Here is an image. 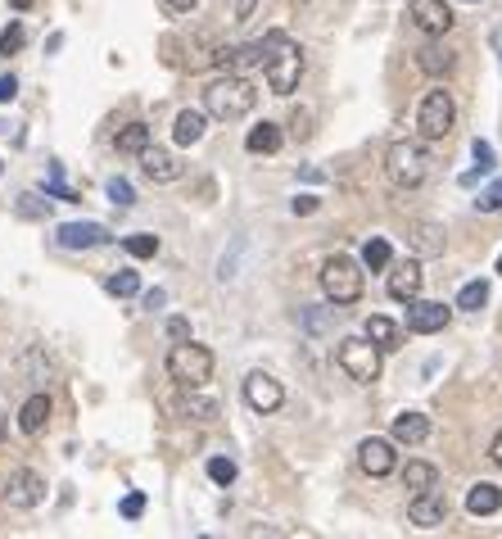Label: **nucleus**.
<instances>
[{"instance_id": "obj_37", "label": "nucleus", "mask_w": 502, "mask_h": 539, "mask_svg": "<svg viewBox=\"0 0 502 539\" xmlns=\"http://www.w3.org/2000/svg\"><path fill=\"white\" fill-rule=\"evenodd\" d=\"M209 480L213 485H231L236 480V462L231 458H209Z\"/></svg>"}, {"instance_id": "obj_23", "label": "nucleus", "mask_w": 502, "mask_h": 539, "mask_svg": "<svg viewBox=\"0 0 502 539\" xmlns=\"http://www.w3.org/2000/svg\"><path fill=\"white\" fill-rule=\"evenodd\" d=\"M412 249H416L421 258L443 254V227H439V222H416V227H412Z\"/></svg>"}, {"instance_id": "obj_4", "label": "nucleus", "mask_w": 502, "mask_h": 539, "mask_svg": "<svg viewBox=\"0 0 502 539\" xmlns=\"http://www.w3.org/2000/svg\"><path fill=\"white\" fill-rule=\"evenodd\" d=\"M168 376L181 386V390H200L213 381V349L209 345H195V340H177L172 354H168Z\"/></svg>"}, {"instance_id": "obj_3", "label": "nucleus", "mask_w": 502, "mask_h": 539, "mask_svg": "<svg viewBox=\"0 0 502 539\" xmlns=\"http://www.w3.org/2000/svg\"><path fill=\"white\" fill-rule=\"evenodd\" d=\"M385 177L398 186V191H416L425 177H430V154L421 141H394L385 150Z\"/></svg>"}, {"instance_id": "obj_5", "label": "nucleus", "mask_w": 502, "mask_h": 539, "mask_svg": "<svg viewBox=\"0 0 502 539\" xmlns=\"http://www.w3.org/2000/svg\"><path fill=\"white\" fill-rule=\"evenodd\" d=\"M317 277H321V295H326L335 309L362 300V267H358L349 254H330V258L321 263Z\"/></svg>"}, {"instance_id": "obj_52", "label": "nucleus", "mask_w": 502, "mask_h": 539, "mask_svg": "<svg viewBox=\"0 0 502 539\" xmlns=\"http://www.w3.org/2000/svg\"><path fill=\"white\" fill-rule=\"evenodd\" d=\"M466 5H475V0H466Z\"/></svg>"}, {"instance_id": "obj_10", "label": "nucleus", "mask_w": 502, "mask_h": 539, "mask_svg": "<svg viewBox=\"0 0 502 539\" xmlns=\"http://www.w3.org/2000/svg\"><path fill=\"white\" fill-rule=\"evenodd\" d=\"M245 404L254 413H276L285 404V386L272 376V372H249L245 376Z\"/></svg>"}, {"instance_id": "obj_44", "label": "nucleus", "mask_w": 502, "mask_h": 539, "mask_svg": "<svg viewBox=\"0 0 502 539\" xmlns=\"http://www.w3.org/2000/svg\"><path fill=\"white\" fill-rule=\"evenodd\" d=\"M317 204H321L317 195H299V200H294V213H317Z\"/></svg>"}, {"instance_id": "obj_15", "label": "nucleus", "mask_w": 502, "mask_h": 539, "mask_svg": "<svg viewBox=\"0 0 502 539\" xmlns=\"http://www.w3.org/2000/svg\"><path fill=\"white\" fill-rule=\"evenodd\" d=\"M267 60V42H249V46H222L218 55H213V64L222 69V73H245V69H254V64H263Z\"/></svg>"}, {"instance_id": "obj_20", "label": "nucleus", "mask_w": 502, "mask_h": 539, "mask_svg": "<svg viewBox=\"0 0 502 539\" xmlns=\"http://www.w3.org/2000/svg\"><path fill=\"white\" fill-rule=\"evenodd\" d=\"M497 507H502V489H497L493 480L470 485V494H466V512H470V516H493Z\"/></svg>"}, {"instance_id": "obj_21", "label": "nucleus", "mask_w": 502, "mask_h": 539, "mask_svg": "<svg viewBox=\"0 0 502 539\" xmlns=\"http://www.w3.org/2000/svg\"><path fill=\"white\" fill-rule=\"evenodd\" d=\"M204 127H209V118H204L200 109H181L177 123H172V141H177V145H200V141H204Z\"/></svg>"}, {"instance_id": "obj_27", "label": "nucleus", "mask_w": 502, "mask_h": 539, "mask_svg": "<svg viewBox=\"0 0 502 539\" xmlns=\"http://www.w3.org/2000/svg\"><path fill=\"white\" fill-rule=\"evenodd\" d=\"M416 69L430 73V78H439V73L452 69V51H443V46H425V51H416Z\"/></svg>"}, {"instance_id": "obj_39", "label": "nucleus", "mask_w": 502, "mask_h": 539, "mask_svg": "<svg viewBox=\"0 0 502 539\" xmlns=\"http://www.w3.org/2000/svg\"><path fill=\"white\" fill-rule=\"evenodd\" d=\"M51 204H42V195H19V213L23 218H46Z\"/></svg>"}, {"instance_id": "obj_32", "label": "nucleus", "mask_w": 502, "mask_h": 539, "mask_svg": "<svg viewBox=\"0 0 502 539\" xmlns=\"http://www.w3.org/2000/svg\"><path fill=\"white\" fill-rule=\"evenodd\" d=\"M181 417H191V422H213V417H218V404H213V399H200V395L191 390V395L181 399Z\"/></svg>"}, {"instance_id": "obj_6", "label": "nucleus", "mask_w": 502, "mask_h": 539, "mask_svg": "<svg viewBox=\"0 0 502 539\" xmlns=\"http://www.w3.org/2000/svg\"><path fill=\"white\" fill-rule=\"evenodd\" d=\"M335 363H339V367H344L358 386L380 381V345H376L371 336H349V340H339Z\"/></svg>"}, {"instance_id": "obj_41", "label": "nucleus", "mask_w": 502, "mask_h": 539, "mask_svg": "<svg viewBox=\"0 0 502 539\" xmlns=\"http://www.w3.org/2000/svg\"><path fill=\"white\" fill-rule=\"evenodd\" d=\"M308 123H312V114H308V109H294L290 127H294V136H299V141H308V136H312V127H308Z\"/></svg>"}, {"instance_id": "obj_26", "label": "nucleus", "mask_w": 502, "mask_h": 539, "mask_svg": "<svg viewBox=\"0 0 502 539\" xmlns=\"http://www.w3.org/2000/svg\"><path fill=\"white\" fill-rule=\"evenodd\" d=\"M362 331H367L380 349H398V336H403V331H398V322H389V318H380V313H371Z\"/></svg>"}, {"instance_id": "obj_38", "label": "nucleus", "mask_w": 502, "mask_h": 539, "mask_svg": "<svg viewBox=\"0 0 502 539\" xmlns=\"http://www.w3.org/2000/svg\"><path fill=\"white\" fill-rule=\"evenodd\" d=\"M475 209H479V213H502V177H497V181H493L488 191H479Z\"/></svg>"}, {"instance_id": "obj_13", "label": "nucleus", "mask_w": 502, "mask_h": 539, "mask_svg": "<svg viewBox=\"0 0 502 539\" xmlns=\"http://www.w3.org/2000/svg\"><path fill=\"white\" fill-rule=\"evenodd\" d=\"M358 467L367 471V476H389L394 467H398V453H394V440H380V435H371V440H362L358 444Z\"/></svg>"}, {"instance_id": "obj_50", "label": "nucleus", "mask_w": 502, "mask_h": 539, "mask_svg": "<svg viewBox=\"0 0 502 539\" xmlns=\"http://www.w3.org/2000/svg\"><path fill=\"white\" fill-rule=\"evenodd\" d=\"M497 277H502V254H497Z\"/></svg>"}, {"instance_id": "obj_46", "label": "nucleus", "mask_w": 502, "mask_h": 539, "mask_svg": "<svg viewBox=\"0 0 502 539\" xmlns=\"http://www.w3.org/2000/svg\"><path fill=\"white\" fill-rule=\"evenodd\" d=\"M254 5H258V0H236V23H240V19H249V14H254Z\"/></svg>"}, {"instance_id": "obj_31", "label": "nucleus", "mask_w": 502, "mask_h": 539, "mask_svg": "<svg viewBox=\"0 0 502 539\" xmlns=\"http://www.w3.org/2000/svg\"><path fill=\"white\" fill-rule=\"evenodd\" d=\"M484 304H488V282H466V286H461V295H457V309L479 313Z\"/></svg>"}, {"instance_id": "obj_35", "label": "nucleus", "mask_w": 502, "mask_h": 539, "mask_svg": "<svg viewBox=\"0 0 502 539\" xmlns=\"http://www.w3.org/2000/svg\"><path fill=\"white\" fill-rule=\"evenodd\" d=\"M28 46V28L14 19V23H5V33H0V55H19Z\"/></svg>"}, {"instance_id": "obj_29", "label": "nucleus", "mask_w": 502, "mask_h": 539, "mask_svg": "<svg viewBox=\"0 0 502 539\" xmlns=\"http://www.w3.org/2000/svg\"><path fill=\"white\" fill-rule=\"evenodd\" d=\"M362 263L371 267V273H385V267H389V240H385V236H371V240L362 245Z\"/></svg>"}, {"instance_id": "obj_43", "label": "nucleus", "mask_w": 502, "mask_h": 539, "mask_svg": "<svg viewBox=\"0 0 502 539\" xmlns=\"http://www.w3.org/2000/svg\"><path fill=\"white\" fill-rule=\"evenodd\" d=\"M168 340H191V322L186 318H168Z\"/></svg>"}, {"instance_id": "obj_7", "label": "nucleus", "mask_w": 502, "mask_h": 539, "mask_svg": "<svg viewBox=\"0 0 502 539\" xmlns=\"http://www.w3.org/2000/svg\"><path fill=\"white\" fill-rule=\"evenodd\" d=\"M452 123H457V100H452V91H443V87L425 91V100H421V109H416V132H421L425 141H443V136L452 132Z\"/></svg>"}, {"instance_id": "obj_8", "label": "nucleus", "mask_w": 502, "mask_h": 539, "mask_svg": "<svg viewBox=\"0 0 502 539\" xmlns=\"http://www.w3.org/2000/svg\"><path fill=\"white\" fill-rule=\"evenodd\" d=\"M42 498H46V476H42V471H33V467L10 471V480H5V503H10V507L33 512Z\"/></svg>"}, {"instance_id": "obj_2", "label": "nucleus", "mask_w": 502, "mask_h": 539, "mask_svg": "<svg viewBox=\"0 0 502 539\" xmlns=\"http://www.w3.org/2000/svg\"><path fill=\"white\" fill-rule=\"evenodd\" d=\"M267 60H263V73H267V87L272 96H294L299 82H303V51L285 37V33H267Z\"/></svg>"}, {"instance_id": "obj_45", "label": "nucleus", "mask_w": 502, "mask_h": 539, "mask_svg": "<svg viewBox=\"0 0 502 539\" xmlns=\"http://www.w3.org/2000/svg\"><path fill=\"white\" fill-rule=\"evenodd\" d=\"M163 5H168L172 14H191V10L200 5V0H163Z\"/></svg>"}, {"instance_id": "obj_51", "label": "nucleus", "mask_w": 502, "mask_h": 539, "mask_svg": "<svg viewBox=\"0 0 502 539\" xmlns=\"http://www.w3.org/2000/svg\"><path fill=\"white\" fill-rule=\"evenodd\" d=\"M0 172H5V163H0Z\"/></svg>"}, {"instance_id": "obj_40", "label": "nucleus", "mask_w": 502, "mask_h": 539, "mask_svg": "<svg viewBox=\"0 0 502 539\" xmlns=\"http://www.w3.org/2000/svg\"><path fill=\"white\" fill-rule=\"evenodd\" d=\"M141 512H145V494H141V489H132V494L123 498V516H127V521H136Z\"/></svg>"}, {"instance_id": "obj_24", "label": "nucleus", "mask_w": 502, "mask_h": 539, "mask_svg": "<svg viewBox=\"0 0 502 539\" xmlns=\"http://www.w3.org/2000/svg\"><path fill=\"white\" fill-rule=\"evenodd\" d=\"M403 485H407L412 494H421V489H434V485H439V471H434V462H421V458H416V462H407V467H403Z\"/></svg>"}, {"instance_id": "obj_16", "label": "nucleus", "mask_w": 502, "mask_h": 539, "mask_svg": "<svg viewBox=\"0 0 502 539\" xmlns=\"http://www.w3.org/2000/svg\"><path fill=\"white\" fill-rule=\"evenodd\" d=\"M141 168H145V177H150L154 186H168V181H177V177H181L177 154H172V150H163V145H145V150H141Z\"/></svg>"}, {"instance_id": "obj_11", "label": "nucleus", "mask_w": 502, "mask_h": 539, "mask_svg": "<svg viewBox=\"0 0 502 539\" xmlns=\"http://www.w3.org/2000/svg\"><path fill=\"white\" fill-rule=\"evenodd\" d=\"M452 322V309L439 304V300H412L407 304V331L412 336H434Z\"/></svg>"}, {"instance_id": "obj_30", "label": "nucleus", "mask_w": 502, "mask_h": 539, "mask_svg": "<svg viewBox=\"0 0 502 539\" xmlns=\"http://www.w3.org/2000/svg\"><path fill=\"white\" fill-rule=\"evenodd\" d=\"M105 291H109L114 300H132V295L141 291V277L132 273V267H123V273H114V277L105 282Z\"/></svg>"}, {"instance_id": "obj_47", "label": "nucleus", "mask_w": 502, "mask_h": 539, "mask_svg": "<svg viewBox=\"0 0 502 539\" xmlns=\"http://www.w3.org/2000/svg\"><path fill=\"white\" fill-rule=\"evenodd\" d=\"M488 458H493V462H497V467H502V431H497V435H493V444H488Z\"/></svg>"}, {"instance_id": "obj_42", "label": "nucleus", "mask_w": 502, "mask_h": 539, "mask_svg": "<svg viewBox=\"0 0 502 539\" xmlns=\"http://www.w3.org/2000/svg\"><path fill=\"white\" fill-rule=\"evenodd\" d=\"M19 96V78L14 73H5V78H0V105H10Z\"/></svg>"}, {"instance_id": "obj_18", "label": "nucleus", "mask_w": 502, "mask_h": 539, "mask_svg": "<svg viewBox=\"0 0 502 539\" xmlns=\"http://www.w3.org/2000/svg\"><path fill=\"white\" fill-rule=\"evenodd\" d=\"M425 440H430V417H425V413H398V417H394V444L416 449V444H425Z\"/></svg>"}, {"instance_id": "obj_17", "label": "nucleus", "mask_w": 502, "mask_h": 539, "mask_svg": "<svg viewBox=\"0 0 502 539\" xmlns=\"http://www.w3.org/2000/svg\"><path fill=\"white\" fill-rule=\"evenodd\" d=\"M421 282H425V273H421V263H416V258L398 263L394 273H389V300H398V304H412V300L421 295Z\"/></svg>"}, {"instance_id": "obj_1", "label": "nucleus", "mask_w": 502, "mask_h": 539, "mask_svg": "<svg viewBox=\"0 0 502 539\" xmlns=\"http://www.w3.org/2000/svg\"><path fill=\"white\" fill-rule=\"evenodd\" d=\"M254 105H258V87L249 78H240V73H227V78L209 82V91H204V114L218 118V123L249 118Z\"/></svg>"}, {"instance_id": "obj_28", "label": "nucleus", "mask_w": 502, "mask_h": 539, "mask_svg": "<svg viewBox=\"0 0 502 539\" xmlns=\"http://www.w3.org/2000/svg\"><path fill=\"white\" fill-rule=\"evenodd\" d=\"M470 154H475V168H470V172H461V186H475L484 172H493V145H488V141H475V145H470Z\"/></svg>"}, {"instance_id": "obj_48", "label": "nucleus", "mask_w": 502, "mask_h": 539, "mask_svg": "<svg viewBox=\"0 0 502 539\" xmlns=\"http://www.w3.org/2000/svg\"><path fill=\"white\" fill-rule=\"evenodd\" d=\"M163 300H168V295H163V291H150V295H145V309H159V304H163Z\"/></svg>"}, {"instance_id": "obj_36", "label": "nucleus", "mask_w": 502, "mask_h": 539, "mask_svg": "<svg viewBox=\"0 0 502 539\" xmlns=\"http://www.w3.org/2000/svg\"><path fill=\"white\" fill-rule=\"evenodd\" d=\"M105 191H109V200H114L118 209H132V204H136V191H132V181H123V177H114Z\"/></svg>"}, {"instance_id": "obj_49", "label": "nucleus", "mask_w": 502, "mask_h": 539, "mask_svg": "<svg viewBox=\"0 0 502 539\" xmlns=\"http://www.w3.org/2000/svg\"><path fill=\"white\" fill-rule=\"evenodd\" d=\"M10 5H14V10L23 14V10H33V0H10Z\"/></svg>"}, {"instance_id": "obj_25", "label": "nucleus", "mask_w": 502, "mask_h": 539, "mask_svg": "<svg viewBox=\"0 0 502 539\" xmlns=\"http://www.w3.org/2000/svg\"><path fill=\"white\" fill-rule=\"evenodd\" d=\"M150 136H154V132H150L145 123H127V127L114 136V145H118V154H141V150L150 145Z\"/></svg>"}, {"instance_id": "obj_34", "label": "nucleus", "mask_w": 502, "mask_h": 539, "mask_svg": "<svg viewBox=\"0 0 502 539\" xmlns=\"http://www.w3.org/2000/svg\"><path fill=\"white\" fill-rule=\"evenodd\" d=\"M123 249H127L132 258H154V254H159V236L136 231V236H127V240H123Z\"/></svg>"}, {"instance_id": "obj_9", "label": "nucleus", "mask_w": 502, "mask_h": 539, "mask_svg": "<svg viewBox=\"0 0 502 539\" xmlns=\"http://www.w3.org/2000/svg\"><path fill=\"white\" fill-rule=\"evenodd\" d=\"M407 19H412V28L425 33V37H443V33L457 23L452 10H448V0H412V5H407Z\"/></svg>"}, {"instance_id": "obj_12", "label": "nucleus", "mask_w": 502, "mask_h": 539, "mask_svg": "<svg viewBox=\"0 0 502 539\" xmlns=\"http://www.w3.org/2000/svg\"><path fill=\"white\" fill-rule=\"evenodd\" d=\"M407 521L421 525V530H439V525L448 521V498H443V489H421V494H412Z\"/></svg>"}, {"instance_id": "obj_22", "label": "nucleus", "mask_w": 502, "mask_h": 539, "mask_svg": "<svg viewBox=\"0 0 502 539\" xmlns=\"http://www.w3.org/2000/svg\"><path fill=\"white\" fill-rule=\"evenodd\" d=\"M281 141H285V136H281V127L263 118L258 127H249V136H245V150H249V154H276V150H281Z\"/></svg>"}, {"instance_id": "obj_33", "label": "nucleus", "mask_w": 502, "mask_h": 539, "mask_svg": "<svg viewBox=\"0 0 502 539\" xmlns=\"http://www.w3.org/2000/svg\"><path fill=\"white\" fill-rule=\"evenodd\" d=\"M46 195H55V200H69V204H78L82 195L64 181V168L60 163H51V172H46Z\"/></svg>"}, {"instance_id": "obj_19", "label": "nucleus", "mask_w": 502, "mask_h": 539, "mask_svg": "<svg viewBox=\"0 0 502 539\" xmlns=\"http://www.w3.org/2000/svg\"><path fill=\"white\" fill-rule=\"evenodd\" d=\"M51 422V395H33L23 408H19V431L23 435H42Z\"/></svg>"}, {"instance_id": "obj_14", "label": "nucleus", "mask_w": 502, "mask_h": 539, "mask_svg": "<svg viewBox=\"0 0 502 539\" xmlns=\"http://www.w3.org/2000/svg\"><path fill=\"white\" fill-rule=\"evenodd\" d=\"M55 240H60L64 249H96V245H109L114 231H109L105 222H64Z\"/></svg>"}]
</instances>
